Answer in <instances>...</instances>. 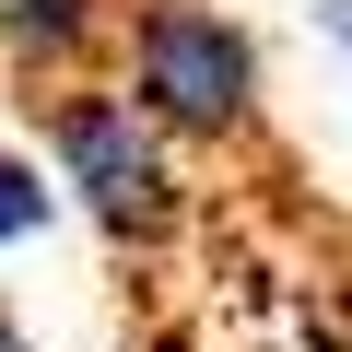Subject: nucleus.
Listing matches in <instances>:
<instances>
[{"label": "nucleus", "instance_id": "3", "mask_svg": "<svg viewBox=\"0 0 352 352\" xmlns=\"http://www.w3.org/2000/svg\"><path fill=\"white\" fill-rule=\"evenodd\" d=\"M106 47H118V0H0V71L24 94L106 71Z\"/></svg>", "mask_w": 352, "mask_h": 352}, {"label": "nucleus", "instance_id": "6", "mask_svg": "<svg viewBox=\"0 0 352 352\" xmlns=\"http://www.w3.org/2000/svg\"><path fill=\"white\" fill-rule=\"evenodd\" d=\"M317 36H329V47L352 59V0H317Z\"/></svg>", "mask_w": 352, "mask_h": 352}, {"label": "nucleus", "instance_id": "2", "mask_svg": "<svg viewBox=\"0 0 352 352\" xmlns=\"http://www.w3.org/2000/svg\"><path fill=\"white\" fill-rule=\"evenodd\" d=\"M36 153H47V176H59V212H82V223H94L106 247H129V258H164L176 235L200 223L188 153L141 118V94H129L118 71L47 82V94H36Z\"/></svg>", "mask_w": 352, "mask_h": 352}, {"label": "nucleus", "instance_id": "1", "mask_svg": "<svg viewBox=\"0 0 352 352\" xmlns=\"http://www.w3.org/2000/svg\"><path fill=\"white\" fill-rule=\"evenodd\" d=\"M106 71L141 94V118L188 164H247L270 141V47L223 0H118Z\"/></svg>", "mask_w": 352, "mask_h": 352}, {"label": "nucleus", "instance_id": "4", "mask_svg": "<svg viewBox=\"0 0 352 352\" xmlns=\"http://www.w3.org/2000/svg\"><path fill=\"white\" fill-rule=\"evenodd\" d=\"M47 223H59V176H47V153L0 129V258H12V247H36Z\"/></svg>", "mask_w": 352, "mask_h": 352}, {"label": "nucleus", "instance_id": "5", "mask_svg": "<svg viewBox=\"0 0 352 352\" xmlns=\"http://www.w3.org/2000/svg\"><path fill=\"white\" fill-rule=\"evenodd\" d=\"M317 340H329V352H352V270L317 294Z\"/></svg>", "mask_w": 352, "mask_h": 352}, {"label": "nucleus", "instance_id": "7", "mask_svg": "<svg viewBox=\"0 0 352 352\" xmlns=\"http://www.w3.org/2000/svg\"><path fill=\"white\" fill-rule=\"evenodd\" d=\"M0 352H36V329H24V305L0 294Z\"/></svg>", "mask_w": 352, "mask_h": 352}]
</instances>
